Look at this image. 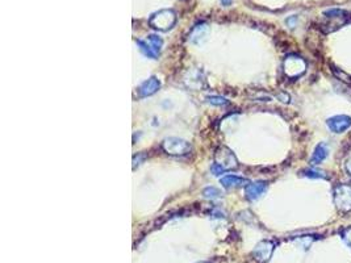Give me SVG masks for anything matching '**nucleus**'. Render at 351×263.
<instances>
[{
    "label": "nucleus",
    "mask_w": 351,
    "mask_h": 263,
    "mask_svg": "<svg viewBox=\"0 0 351 263\" xmlns=\"http://www.w3.org/2000/svg\"><path fill=\"white\" fill-rule=\"evenodd\" d=\"M177 23V15L171 10H160L150 18L149 24L156 31L166 32L171 29Z\"/></svg>",
    "instance_id": "nucleus-1"
},
{
    "label": "nucleus",
    "mask_w": 351,
    "mask_h": 263,
    "mask_svg": "<svg viewBox=\"0 0 351 263\" xmlns=\"http://www.w3.org/2000/svg\"><path fill=\"white\" fill-rule=\"evenodd\" d=\"M162 149L170 156L183 157L187 156L188 153L191 152V145H190V142L185 141V140L170 137V139H166L162 142Z\"/></svg>",
    "instance_id": "nucleus-2"
},
{
    "label": "nucleus",
    "mask_w": 351,
    "mask_h": 263,
    "mask_svg": "<svg viewBox=\"0 0 351 263\" xmlns=\"http://www.w3.org/2000/svg\"><path fill=\"white\" fill-rule=\"evenodd\" d=\"M137 45L139 46L141 52H142L145 56L149 57V58L155 59L156 57L159 56L160 49H162V45H163V41H162V38L158 37V36L151 35L149 36L145 41L138 40V41H137Z\"/></svg>",
    "instance_id": "nucleus-3"
},
{
    "label": "nucleus",
    "mask_w": 351,
    "mask_h": 263,
    "mask_svg": "<svg viewBox=\"0 0 351 263\" xmlns=\"http://www.w3.org/2000/svg\"><path fill=\"white\" fill-rule=\"evenodd\" d=\"M334 203L341 212L351 211V186L339 184L334 190Z\"/></svg>",
    "instance_id": "nucleus-4"
},
{
    "label": "nucleus",
    "mask_w": 351,
    "mask_h": 263,
    "mask_svg": "<svg viewBox=\"0 0 351 263\" xmlns=\"http://www.w3.org/2000/svg\"><path fill=\"white\" fill-rule=\"evenodd\" d=\"M215 163H217L219 166L223 167L225 171L232 169H236L238 166V161H237L236 156L230 149H228L226 146H221L215 152Z\"/></svg>",
    "instance_id": "nucleus-5"
},
{
    "label": "nucleus",
    "mask_w": 351,
    "mask_h": 263,
    "mask_svg": "<svg viewBox=\"0 0 351 263\" xmlns=\"http://www.w3.org/2000/svg\"><path fill=\"white\" fill-rule=\"evenodd\" d=\"M305 62L297 56H289L284 61V73L289 78H297L305 71Z\"/></svg>",
    "instance_id": "nucleus-6"
},
{
    "label": "nucleus",
    "mask_w": 351,
    "mask_h": 263,
    "mask_svg": "<svg viewBox=\"0 0 351 263\" xmlns=\"http://www.w3.org/2000/svg\"><path fill=\"white\" fill-rule=\"evenodd\" d=\"M274 247L275 245L271 241H262V242H259L255 246V249L253 251L255 259L259 260V262H267L270 259V256L272 255Z\"/></svg>",
    "instance_id": "nucleus-7"
},
{
    "label": "nucleus",
    "mask_w": 351,
    "mask_h": 263,
    "mask_svg": "<svg viewBox=\"0 0 351 263\" xmlns=\"http://www.w3.org/2000/svg\"><path fill=\"white\" fill-rule=\"evenodd\" d=\"M327 126L334 133H342V132L347 130L351 126V117L344 116V114H339V116H334L327 120Z\"/></svg>",
    "instance_id": "nucleus-8"
},
{
    "label": "nucleus",
    "mask_w": 351,
    "mask_h": 263,
    "mask_svg": "<svg viewBox=\"0 0 351 263\" xmlns=\"http://www.w3.org/2000/svg\"><path fill=\"white\" fill-rule=\"evenodd\" d=\"M267 183L266 182H254V183H249L245 187V195L246 199L250 201L258 200L262 195L267 190Z\"/></svg>",
    "instance_id": "nucleus-9"
},
{
    "label": "nucleus",
    "mask_w": 351,
    "mask_h": 263,
    "mask_svg": "<svg viewBox=\"0 0 351 263\" xmlns=\"http://www.w3.org/2000/svg\"><path fill=\"white\" fill-rule=\"evenodd\" d=\"M160 87V82L156 79L155 76H151L147 80H145L141 86L137 88V94H138L139 97H147L151 96L159 90Z\"/></svg>",
    "instance_id": "nucleus-10"
},
{
    "label": "nucleus",
    "mask_w": 351,
    "mask_h": 263,
    "mask_svg": "<svg viewBox=\"0 0 351 263\" xmlns=\"http://www.w3.org/2000/svg\"><path fill=\"white\" fill-rule=\"evenodd\" d=\"M209 35V27L207 24H198L196 27H194V29L191 31L190 36H188V40L192 44L195 45H200L203 42L207 41Z\"/></svg>",
    "instance_id": "nucleus-11"
},
{
    "label": "nucleus",
    "mask_w": 351,
    "mask_h": 263,
    "mask_svg": "<svg viewBox=\"0 0 351 263\" xmlns=\"http://www.w3.org/2000/svg\"><path fill=\"white\" fill-rule=\"evenodd\" d=\"M220 183L223 184V187L225 188H234L247 186L250 182L247 179H245V178L237 177V175H225V177H223L220 179Z\"/></svg>",
    "instance_id": "nucleus-12"
},
{
    "label": "nucleus",
    "mask_w": 351,
    "mask_h": 263,
    "mask_svg": "<svg viewBox=\"0 0 351 263\" xmlns=\"http://www.w3.org/2000/svg\"><path fill=\"white\" fill-rule=\"evenodd\" d=\"M327 153H329V148H327L326 144H323V142L318 144L316 146V149H314V153H313L312 161H310L312 165H318V163L322 162L327 157Z\"/></svg>",
    "instance_id": "nucleus-13"
},
{
    "label": "nucleus",
    "mask_w": 351,
    "mask_h": 263,
    "mask_svg": "<svg viewBox=\"0 0 351 263\" xmlns=\"http://www.w3.org/2000/svg\"><path fill=\"white\" fill-rule=\"evenodd\" d=\"M203 195H204V197H207V199H217V197H220L223 195V192L216 187H207L203 191Z\"/></svg>",
    "instance_id": "nucleus-14"
},
{
    "label": "nucleus",
    "mask_w": 351,
    "mask_h": 263,
    "mask_svg": "<svg viewBox=\"0 0 351 263\" xmlns=\"http://www.w3.org/2000/svg\"><path fill=\"white\" fill-rule=\"evenodd\" d=\"M207 100H208V103L213 104V105H219V107H223V105H228V104H229V101L226 100L225 97L221 96H208L207 97Z\"/></svg>",
    "instance_id": "nucleus-15"
},
{
    "label": "nucleus",
    "mask_w": 351,
    "mask_h": 263,
    "mask_svg": "<svg viewBox=\"0 0 351 263\" xmlns=\"http://www.w3.org/2000/svg\"><path fill=\"white\" fill-rule=\"evenodd\" d=\"M301 175L308 178H326V175L322 171H316V170H304V171H301Z\"/></svg>",
    "instance_id": "nucleus-16"
},
{
    "label": "nucleus",
    "mask_w": 351,
    "mask_h": 263,
    "mask_svg": "<svg viewBox=\"0 0 351 263\" xmlns=\"http://www.w3.org/2000/svg\"><path fill=\"white\" fill-rule=\"evenodd\" d=\"M333 73H334V75L337 76V78H339V79H341V80H343L344 83L351 84V76H348L347 74H344L343 71L335 69V67H334V69H333Z\"/></svg>",
    "instance_id": "nucleus-17"
},
{
    "label": "nucleus",
    "mask_w": 351,
    "mask_h": 263,
    "mask_svg": "<svg viewBox=\"0 0 351 263\" xmlns=\"http://www.w3.org/2000/svg\"><path fill=\"white\" fill-rule=\"evenodd\" d=\"M342 239H343L344 243L351 249V228L344 229L343 232H342Z\"/></svg>",
    "instance_id": "nucleus-18"
},
{
    "label": "nucleus",
    "mask_w": 351,
    "mask_h": 263,
    "mask_svg": "<svg viewBox=\"0 0 351 263\" xmlns=\"http://www.w3.org/2000/svg\"><path fill=\"white\" fill-rule=\"evenodd\" d=\"M211 171H212V174L213 175H216V177H219V175L225 173V170H224L221 166H219L217 163H213L212 166H211Z\"/></svg>",
    "instance_id": "nucleus-19"
},
{
    "label": "nucleus",
    "mask_w": 351,
    "mask_h": 263,
    "mask_svg": "<svg viewBox=\"0 0 351 263\" xmlns=\"http://www.w3.org/2000/svg\"><path fill=\"white\" fill-rule=\"evenodd\" d=\"M232 3H233V0H221V4L224 7H229V6H232Z\"/></svg>",
    "instance_id": "nucleus-20"
},
{
    "label": "nucleus",
    "mask_w": 351,
    "mask_h": 263,
    "mask_svg": "<svg viewBox=\"0 0 351 263\" xmlns=\"http://www.w3.org/2000/svg\"><path fill=\"white\" fill-rule=\"evenodd\" d=\"M346 169H347L348 174H350V175H351V161H348V162L346 163Z\"/></svg>",
    "instance_id": "nucleus-21"
}]
</instances>
